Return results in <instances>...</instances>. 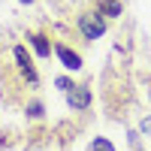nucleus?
<instances>
[{"instance_id": "nucleus-1", "label": "nucleus", "mask_w": 151, "mask_h": 151, "mask_svg": "<svg viewBox=\"0 0 151 151\" xmlns=\"http://www.w3.org/2000/svg\"><path fill=\"white\" fill-rule=\"evenodd\" d=\"M79 30H82L85 40H100L103 30H106V21H103L100 12H85V15L79 18Z\"/></svg>"}, {"instance_id": "nucleus-2", "label": "nucleus", "mask_w": 151, "mask_h": 151, "mask_svg": "<svg viewBox=\"0 0 151 151\" xmlns=\"http://www.w3.org/2000/svg\"><path fill=\"white\" fill-rule=\"evenodd\" d=\"M67 103H70L73 109H79V112H82V109L91 106V91H88V88H82V85H79V88L73 85L70 91H67Z\"/></svg>"}, {"instance_id": "nucleus-3", "label": "nucleus", "mask_w": 151, "mask_h": 151, "mask_svg": "<svg viewBox=\"0 0 151 151\" xmlns=\"http://www.w3.org/2000/svg\"><path fill=\"white\" fill-rule=\"evenodd\" d=\"M15 64H18V70H21L24 79H27L30 85H36V70H33V64H30L27 52H24V45H15Z\"/></svg>"}, {"instance_id": "nucleus-4", "label": "nucleus", "mask_w": 151, "mask_h": 151, "mask_svg": "<svg viewBox=\"0 0 151 151\" xmlns=\"http://www.w3.org/2000/svg\"><path fill=\"white\" fill-rule=\"evenodd\" d=\"M55 55H58V60H60L67 70H79V67H82V58L76 55L73 48H67V45H55Z\"/></svg>"}, {"instance_id": "nucleus-5", "label": "nucleus", "mask_w": 151, "mask_h": 151, "mask_svg": "<svg viewBox=\"0 0 151 151\" xmlns=\"http://www.w3.org/2000/svg\"><path fill=\"white\" fill-rule=\"evenodd\" d=\"M30 42H33V48H36V55H42V58L52 55V42H48V36H45V33H33V36H30Z\"/></svg>"}, {"instance_id": "nucleus-6", "label": "nucleus", "mask_w": 151, "mask_h": 151, "mask_svg": "<svg viewBox=\"0 0 151 151\" xmlns=\"http://www.w3.org/2000/svg\"><path fill=\"white\" fill-rule=\"evenodd\" d=\"M97 12H100V15L115 18V15H121V3H118V0H100V3H97Z\"/></svg>"}, {"instance_id": "nucleus-7", "label": "nucleus", "mask_w": 151, "mask_h": 151, "mask_svg": "<svg viewBox=\"0 0 151 151\" xmlns=\"http://www.w3.org/2000/svg\"><path fill=\"white\" fill-rule=\"evenodd\" d=\"M91 151H115V145H112L109 139H94L91 142Z\"/></svg>"}, {"instance_id": "nucleus-8", "label": "nucleus", "mask_w": 151, "mask_h": 151, "mask_svg": "<svg viewBox=\"0 0 151 151\" xmlns=\"http://www.w3.org/2000/svg\"><path fill=\"white\" fill-rule=\"evenodd\" d=\"M27 112H30L33 118H40V115H42V103H36V100H33V103L27 106Z\"/></svg>"}, {"instance_id": "nucleus-9", "label": "nucleus", "mask_w": 151, "mask_h": 151, "mask_svg": "<svg viewBox=\"0 0 151 151\" xmlns=\"http://www.w3.org/2000/svg\"><path fill=\"white\" fill-rule=\"evenodd\" d=\"M55 85H58V88H60V91H70V88H73V82H70V79H58V82H55Z\"/></svg>"}, {"instance_id": "nucleus-10", "label": "nucleus", "mask_w": 151, "mask_h": 151, "mask_svg": "<svg viewBox=\"0 0 151 151\" xmlns=\"http://www.w3.org/2000/svg\"><path fill=\"white\" fill-rule=\"evenodd\" d=\"M139 130H142V133H151V118H142V124H139Z\"/></svg>"}, {"instance_id": "nucleus-11", "label": "nucleus", "mask_w": 151, "mask_h": 151, "mask_svg": "<svg viewBox=\"0 0 151 151\" xmlns=\"http://www.w3.org/2000/svg\"><path fill=\"white\" fill-rule=\"evenodd\" d=\"M21 3H33V0H21Z\"/></svg>"}]
</instances>
